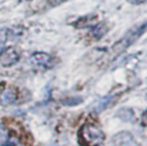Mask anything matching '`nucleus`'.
<instances>
[{
  "mask_svg": "<svg viewBox=\"0 0 147 146\" xmlns=\"http://www.w3.org/2000/svg\"><path fill=\"white\" fill-rule=\"evenodd\" d=\"M79 135L85 146H99L103 141V132L94 123H86L82 128Z\"/></svg>",
  "mask_w": 147,
  "mask_h": 146,
  "instance_id": "obj_1",
  "label": "nucleus"
},
{
  "mask_svg": "<svg viewBox=\"0 0 147 146\" xmlns=\"http://www.w3.org/2000/svg\"><path fill=\"white\" fill-rule=\"evenodd\" d=\"M146 28H147V23H145V24H142V25H140V26H137V28H133L132 30H130L118 43H116V44L114 45L111 52H113L115 55H117V54L122 53L123 51H125L130 45H132V44L142 34V32L146 30Z\"/></svg>",
  "mask_w": 147,
  "mask_h": 146,
  "instance_id": "obj_2",
  "label": "nucleus"
},
{
  "mask_svg": "<svg viewBox=\"0 0 147 146\" xmlns=\"http://www.w3.org/2000/svg\"><path fill=\"white\" fill-rule=\"evenodd\" d=\"M30 62L39 68H44V69H49L54 66V60L53 57L44 52H36L30 56Z\"/></svg>",
  "mask_w": 147,
  "mask_h": 146,
  "instance_id": "obj_3",
  "label": "nucleus"
},
{
  "mask_svg": "<svg viewBox=\"0 0 147 146\" xmlns=\"http://www.w3.org/2000/svg\"><path fill=\"white\" fill-rule=\"evenodd\" d=\"M21 33L20 29H9V28H2L0 29V54L8 47L7 44L10 40H14V37L18 38Z\"/></svg>",
  "mask_w": 147,
  "mask_h": 146,
  "instance_id": "obj_4",
  "label": "nucleus"
},
{
  "mask_svg": "<svg viewBox=\"0 0 147 146\" xmlns=\"http://www.w3.org/2000/svg\"><path fill=\"white\" fill-rule=\"evenodd\" d=\"M20 60V54L18 52L11 47L8 46L1 54H0V63L3 67H10L15 63H17V61Z\"/></svg>",
  "mask_w": 147,
  "mask_h": 146,
  "instance_id": "obj_5",
  "label": "nucleus"
},
{
  "mask_svg": "<svg viewBox=\"0 0 147 146\" xmlns=\"http://www.w3.org/2000/svg\"><path fill=\"white\" fill-rule=\"evenodd\" d=\"M16 98H17V94H16L15 89H13V87H7V89L0 94V101H1V103H3V105L14 103V102L16 101Z\"/></svg>",
  "mask_w": 147,
  "mask_h": 146,
  "instance_id": "obj_6",
  "label": "nucleus"
},
{
  "mask_svg": "<svg viewBox=\"0 0 147 146\" xmlns=\"http://www.w3.org/2000/svg\"><path fill=\"white\" fill-rule=\"evenodd\" d=\"M114 99H115V97L111 95V97H106V98H102L101 100H98V101L93 105L94 110H95V112H101V110L106 109L107 107H109V106L113 103Z\"/></svg>",
  "mask_w": 147,
  "mask_h": 146,
  "instance_id": "obj_7",
  "label": "nucleus"
},
{
  "mask_svg": "<svg viewBox=\"0 0 147 146\" xmlns=\"http://www.w3.org/2000/svg\"><path fill=\"white\" fill-rule=\"evenodd\" d=\"M107 30H108V28L106 26V24H103V23H100V24H96V25H94L92 29H91V36L92 37H94L95 39H99L100 37H102L106 32H107Z\"/></svg>",
  "mask_w": 147,
  "mask_h": 146,
  "instance_id": "obj_8",
  "label": "nucleus"
},
{
  "mask_svg": "<svg viewBox=\"0 0 147 146\" xmlns=\"http://www.w3.org/2000/svg\"><path fill=\"white\" fill-rule=\"evenodd\" d=\"M9 138V131L8 129L3 125V124H0V146H2Z\"/></svg>",
  "mask_w": 147,
  "mask_h": 146,
  "instance_id": "obj_9",
  "label": "nucleus"
},
{
  "mask_svg": "<svg viewBox=\"0 0 147 146\" xmlns=\"http://www.w3.org/2000/svg\"><path fill=\"white\" fill-rule=\"evenodd\" d=\"M2 146H22V143H21L20 138H17V137H11V138H8V140H7Z\"/></svg>",
  "mask_w": 147,
  "mask_h": 146,
  "instance_id": "obj_10",
  "label": "nucleus"
},
{
  "mask_svg": "<svg viewBox=\"0 0 147 146\" xmlns=\"http://www.w3.org/2000/svg\"><path fill=\"white\" fill-rule=\"evenodd\" d=\"M64 1H65V0H48L49 5H51V6H53V7L59 6V5H61L62 2H64Z\"/></svg>",
  "mask_w": 147,
  "mask_h": 146,
  "instance_id": "obj_11",
  "label": "nucleus"
},
{
  "mask_svg": "<svg viewBox=\"0 0 147 146\" xmlns=\"http://www.w3.org/2000/svg\"><path fill=\"white\" fill-rule=\"evenodd\" d=\"M127 1H130L131 3H134V5H140V3L146 2L147 0H127Z\"/></svg>",
  "mask_w": 147,
  "mask_h": 146,
  "instance_id": "obj_12",
  "label": "nucleus"
}]
</instances>
